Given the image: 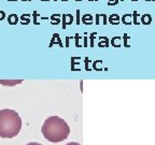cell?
<instances>
[{
    "label": "cell",
    "mask_w": 155,
    "mask_h": 145,
    "mask_svg": "<svg viewBox=\"0 0 155 145\" xmlns=\"http://www.w3.org/2000/svg\"><path fill=\"white\" fill-rule=\"evenodd\" d=\"M41 132L47 141L58 143L68 137L70 133V127L60 117L51 116L44 121Z\"/></svg>",
    "instance_id": "cell-1"
},
{
    "label": "cell",
    "mask_w": 155,
    "mask_h": 145,
    "mask_svg": "<svg viewBox=\"0 0 155 145\" xmlns=\"http://www.w3.org/2000/svg\"><path fill=\"white\" fill-rule=\"evenodd\" d=\"M22 119L14 110L4 109L0 111V137L11 139L19 133Z\"/></svg>",
    "instance_id": "cell-2"
},
{
    "label": "cell",
    "mask_w": 155,
    "mask_h": 145,
    "mask_svg": "<svg viewBox=\"0 0 155 145\" xmlns=\"http://www.w3.org/2000/svg\"><path fill=\"white\" fill-rule=\"evenodd\" d=\"M73 22V17L71 14H62V28H66L67 25L72 24Z\"/></svg>",
    "instance_id": "cell-3"
},
{
    "label": "cell",
    "mask_w": 155,
    "mask_h": 145,
    "mask_svg": "<svg viewBox=\"0 0 155 145\" xmlns=\"http://www.w3.org/2000/svg\"><path fill=\"white\" fill-rule=\"evenodd\" d=\"M140 22L144 26H149L152 23V16L150 14H143V15L140 16Z\"/></svg>",
    "instance_id": "cell-4"
},
{
    "label": "cell",
    "mask_w": 155,
    "mask_h": 145,
    "mask_svg": "<svg viewBox=\"0 0 155 145\" xmlns=\"http://www.w3.org/2000/svg\"><path fill=\"white\" fill-rule=\"evenodd\" d=\"M121 21L124 25H127V26H128V25H131L132 24V14H128V13L124 14V15L121 17Z\"/></svg>",
    "instance_id": "cell-5"
},
{
    "label": "cell",
    "mask_w": 155,
    "mask_h": 145,
    "mask_svg": "<svg viewBox=\"0 0 155 145\" xmlns=\"http://www.w3.org/2000/svg\"><path fill=\"white\" fill-rule=\"evenodd\" d=\"M121 22V16L119 14H111L109 16V23L111 25H119Z\"/></svg>",
    "instance_id": "cell-6"
},
{
    "label": "cell",
    "mask_w": 155,
    "mask_h": 145,
    "mask_svg": "<svg viewBox=\"0 0 155 145\" xmlns=\"http://www.w3.org/2000/svg\"><path fill=\"white\" fill-rule=\"evenodd\" d=\"M82 23L84 25H92L93 23V15L92 14H84L82 17Z\"/></svg>",
    "instance_id": "cell-7"
},
{
    "label": "cell",
    "mask_w": 155,
    "mask_h": 145,
    "mask_svg": "<svg viewBox=\"0 0 155 145\" xmlns=\"http://www.w3.org/2000/svg\"><path fill=\"white\" fill-rule=\"evenodd\" d=\"M140 16H141V15H140L137 11L132 12V24L136 25V26H139V25L141 24V22H140V19H139Z\"/></svg>",
    "instance_id": "cell-8"
},
{
    "label": "cell",
    "mask_w": 155,
    "mask_h": 145,
    "mask_svg": "<svg viewBox=\"0 0 155 145\" xmlns=\"http://www.w3.org/2000/svg\"><path fill=\"white\" fill-rule=\"evenodd\" d=\"M123 41V39L121 37H113L111 40V44L113 45L114 47H120L121 46V42Z\"/></svg>",
    "instance_id": "cell-9"
},
{
    "label": "cell",
    "mask_w": 155,
    "mask_h": 145,
    "mask_svg": "<svg viewBox=\"0 0 155 145\" xmlns=\"http://www.w3.org/2000/svg\"><path fill=\"white\" fill-rule=\"evenodd\" d=\"M23 81H0V84L2 85H6V86H14L16 84H21Z\"/></svg>",
    "instance_id": "cell-10"
},
{
    "label": "cell",
    "mask_w": 155,
    "mask_h": 145,
    "mask_svg": "<svg viewBox=\"0 0 155 145\" xmlns=\"http://www.w3.org/2000/svg\"><path fill=\"white\" fill-rule=\"evenodd\" d=\"M100 47L102 46H104V47H108L109 46V40L107 37H100V42H99V44H98Z\"/></svg>",
    "instance_id": "cell-11"
},
{
    "label": "cell",
    "mask_w": 155,
    "mask_h": 145,
    "mask_svg": "<svg viewBox=\"0 0 155 145\" xmlns=\"http://www.w3.org/2000/svg\"><path fill=\"white\" fill-rule=\"evenodd\" d=\"M55 42H56L57 44H59L60 46L62 45V44H61V40H60V38H59V36H58L57 33H55V34H54L53 39H52V41H51V45H53Z\"/></svg>",
    "instance_id": "cell-12"
},
{
    "label": "cell",
    "mask_w": 155,
    "mask_h": 145,
    "mask_svg": "<svg viewBox=\"0 0 155 145\" xmlns=\"http://www.w3.org/2000/svg\"><path fill=\"white\" fill-rule=\"evenodd\" d=\"M8 21H9V24L15 25L17 23V15H15V14H12V15H10Z\"/></svg>",
    "instance_id": "cell-13"
},
{
    "label": "cell",
    "mask_w": 155,
    "mask_h": 145,
    "mask_svg": "<svg viewBox=\"0 0 155 145\" xmlns=\"http://www.w3.org/2000/svg\"><path fill=\"white\" fill-rule=\"evenodd\" d=\"M122 39H123V43H124V46H125V47H129V46H130V45L128 44V40L130 39V37H129L128 34H127V33H124V36H123V38H122Z\"/></svg>",
    "instance_id": "cell-14"
},
{
    "label": "cell",
    "mask_w": 155,
    "mask_h": 145,
    "mask_svg": "<svg viewBox=\"0 0 155 145\" xmlns=\"http://www.w3.org/2000/svg\"><path fill=\"white\" fill-rule=\"evenodd\" d=\"M101 64H102V61L101 60H97V61H95L94 62V69H96V70H101Z\"/></svg>",
    "instance_id": "cell-15"
},
{
    "label": "cell",
    "mask_w": 155,
    "mask_h": 145,
    "mask_svg": "<svg viewBox=\"0 0 155 145\" xmlns=\"http://www.w3.org/2000/svg\"><path fill=\"white\" fill-rule=\"evenodd\" d=\"M120 0H109L108 2V6H116L117 3H119Z\"/></svg>",
    "instance_id": "cell-16"
},
{
    "label": "cell",
    "mask_w": 155,
    "mask_h": 145,
    "mask_svg": "<svg viewBox=\"0 0 155 145\" xmlns=\"http://www.w3.org/2000/svg\"><path fill=\"white\" fill-rule=\"evenodd\" d=\"M95 34H96V32L92 33V36H91V46H94V39H95Z\"/></svg>",
    "instance_id": "cell-17"
},
{
    "label": "cell",
    "mask_w": 155,
    "mask_h": 145,
    "mask_svg": "<svg viewBox=\"0 0 155 145\" xmlns=\"http://www.w3.org/2000/svg\"><path fill=\"white\" fill-rule=\"evenodd\" d=\"M79 40H80V37L78 36V33H77V34H76V45H77L78 47H80V46H81V44L79 43Z\"/></svg>",
    "instance_id": "cell-18"
},
{
    "label": "cell",
    "mask_w": 155,
    "mask_h": 145,
    "mask_svg": "<svg viewBox=\"0 0 155 145\" xmlns=\"http://www.w3.org/2000/svg\"><path fill=\"white\" fill-rule=\"evenodd\" d=\"M79 15H80V10H78V11H77V25L80 24V17H79Z\"/></svg>",
    "instance_id": "cell-19"
},
{
    "label": "cell",
    "mask_w": 155,
    "mask_h": 145,
    "mask_svg": "<svg viewBox=\"0 0 155 145\" xmlns=\"http://www.w3.org/2000/svg\"><path fill=\"white\" fill-rule=\"evenodd\" d=\"M100 17L103 18V25H106L107 24V16L104 15V14H100Z\"/></svg>",
    "instance_id": "cell-20"
},
{
    "label": "cell",
    "mask_w": 155,
    "mask_h": 145,
    "mask_svg": "<svg viewBox=\"0 0 155 145\" xmlns=\"http://www.w3.org/2000/svg\"><path fill=\"white\" fill-rule=\"evenodd\" d=\"M99 17H100V14H97L96 15V24L97 25L99 24Z\"/></svg>",
    "instance_id": "cell-21"
},
{
    "label": "cell",
    "mask_w": 155,
    "mask_h": 145,
    "mask_svg": "<svg viewBox=\"0 0 155 145\" xmlns=\"http://www.w3.org/2000/svg\"><path fill=\"white\" fill-rule=\"evenodd\" d=\"M66 145H81V144L77 143V142H70V143H68V144H66Z\"/></svg>",
    "instance_id": "cell-22"
},
{
    "label": "cell",
    "mask_w": 155,
    "mask_h": 145,
    "mask_svg": "<svg viewBox=\"0 0 155 145\" xmlns=\"http://www.w3.org/2000/svg\"><path fill=\"white\" fill-rule=\"evenodd\" d=\"M27 145H42V144H40V143H36V142H31V143H28Z\"/></svg>",
    "instance_id": "cell-23"
},
{
    "label": "cell",
    "mask_w": 155,
    "mask_h": 145,
    "mask_svg": "<svg viewBox=\"0 0 155 145\" xmlns=\"http://www.w3.org/2000/svg\"><path fill=\"white\" fill-rule=\"evenodd\" d=\"M84 42H85V43H84V46H87V38L86 37L84 38Z\"/></svg>",
    "instance_id": "cell-24"
},
{
    "label": "cell",
    "mask_w": 155,
    "mask_h": 145,
    "mask_svg": "<svg viewBox=\"0 0 155 145\" xmlns=\"http://www.w3.org/2000/svg\"><path fill=\"white\" fill-rule=\"evenodd\" d=\"M88 1H98V0H88Z\"/></svg>",
    "instance_id": "cell-25"
},
{
    "label": "cell",
    "mask_w": 155,
    "mask_h": 145,
    "mask_svg": "<svg viewBox=\"0 0 155 145\" xmlns=\"http://www.w3.org/2000/svg\"><path fill=\"white\" fill-rule=\"evenodd\" d=\"M42 1H49V0H42Z\"/></svg>",
    "instance_id": "cell-26"
},
{
    "label": "cell",
    "mask_w": 155,
    "mask_h": 145,
    "mask_svg": "<svg viewBox=\"0 0 155 145\" xmlns=\"http://www.w3.org/2000/svg\"><path fill=\"white\" fill-rule=\"evenodd\" d=\"M131 1H138V0H131Z\"/></svg>",
    "instance_id": "cell-27"
},
{
    "label": "cell",
    "mask_w": 155,
    "mask_h": 145,
    "mask_svg": "<svg viewBox=\"0 0 155 145\" xmlns=\"http://www.w3.org/2000/svg\"><path fill=\"white\" fill-rule=\"evenodd\" d=\"M76 1H82V0H76Z\"/></svg>",
    "instance_id": "cell-28"
},
{
    "label": "cell",
    "mask_w": 155,
    "mask_h": 145,
    "mask_svg": "<svg viewBox=\"0 0 155 145\" xmlns=\"http://www.w3.org/2000/svg\"><path fill=\"white\" fill-rule=\"evenodd\" d=\"M61 1H67V0H61Z\"/></svg>",
    "instance_id": "cell-29"
},
{
    "label": "cell",
    "mask_w": 155,
    "mask_h": 145,
    "mask_svg": "<svg viewBox=\"0 0 155 145\" xmlns=\"http://www.w3.org/2000/svg\"><path fill=\"white\" fill-rule=\"evenodd\" d=\"M146 1H150V0H146Z\"/></svg>",
    "instance_id": "cell-30"
},
{
    "label": "cell",
    "mask_w": 155,
    "mask_h": 145,
    "mask_svg": "<svg viewBox=\"0 0 155 145\" xmlns=\"http://www.w3.org/2000/svg\"><path fill=\"white\" fill-rule=\"evenodd\" d=\"M151 1H155V0H151Z\"/></svg>",
    "instance_id": "cell-31"
},
{
    "label": "cell",
    "mask_w": 155,
    "mask_h": 145,
    "mask_svg": "<svg viewBox=\"0 0 155 145\" xmlns=\"http://www.w3.org/2000/svg\"><path fill=\"white\" fill-rule=\"evenodd\" d=\"M121 1H124V0H121Z\"/></svg>",
    "instance_id": "cell-32"
}]
</instances>
